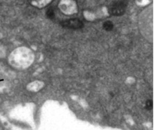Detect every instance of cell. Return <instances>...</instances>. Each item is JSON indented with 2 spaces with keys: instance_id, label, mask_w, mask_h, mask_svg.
<instances>
[{
  "instance_id": "1",
  "label": "cell",
  "mask_w": 155,
  "mask_h": 130,
  "mask_svg": "<svg viewBox=\"0 0 155 130\" xmlns=\"http://www.w3.org/2000/svg\"><path fill=\"white\" fill-rule=\"evenodd\" d=\"M35 60V54L32 50L25 47L15 49L10 54V65L17 69L23 70L30 67Z\"/></svg>"
},
{
  "instance_id": "2",
  "label": "cell",
  "mask_w": 155,
  "mask_h": 130,
  "mask_svg": "<svg viewBox=\"0 0 155 130\" xmlns=\"http://www.w3.org/2000/svg\"><path fill=\"white\" fill-rule=\"evenodd\" d=\"M127 4V0H119L111 5L110 12L114 15H121L125 11Z\"/></svg>"
},
{
  "instance_id": "3",
  "label": "cell",
  "mask_w": 155,
  "mask_h": 130,
  "mask_svg": "<svg viewBox=\"0 0 155 130\" xmlns=\"http://www.w3.org/2000/svg\"><path fill=\"white\" fill-rule=\"evenodd\" d=\"M62 25L66 28L71 29H81L83 26L82 22L77 19L66 20L62 22Z\"/></svg>"
},
{
  "instance_id": "4",
  "label": "cell",
  "mask_w": 155,
  "mask_h": 130,
  "mask_svg": "<svg viewBox=\"0 0 155 130\" xmlns=\"http://www.w3.org/2000/svg\"><path fill=\"white\" fill-rule=\"evenodd\" d=\"M44 86V83L41 80H37L29 83L27 86V89L30 92H37L41 90Z\"/></svg>"
},
{
  "instance_id": "5",
  "label": "cell",
  "mask_w": 155,
  "mask_h": 130,
  "mask_svg": "<svg viewBox=\"0 0 155 130\" xmlns=\"http://www.w3.org/2000/svg\"><path fill=\"white\" fill-rule=\"evenodd\" d=\"M103 28L105 30L110 31L113 28V24L110 21H107L103 24Z\"/></svg>"
},
{
  "instance_id": "6",
  "label": "cell",
  "mask_w": 155,
  "mask_h": 130,
  "mask_svg": "<svg viewBox=\"0 0 155 130\" xmlns=\"http://www.w3.org/2000/svg\"><path fill=\"white\" fill-rule=\"evenodd\" d=\"M47 15L49 19H53L55 17V12L54 8L50 7L47 11Z\"/></svg>"
},
{
  "instance_id": "7",
  "label": "cell",
  "mask_w": 155,
  "mask_h": 130,
  "mask_svg": "<svg viewBox=\"0 0 155 130\" xmlns=\"http://www.w3.org/2000/svg\"><path fill=\"white\" fill-rule=\"evenodd\" d=\"M146 108L148 110H151L152 108V102L151 100H148L146 103Z\"/></svg>"
},
{
  "instance_id": "8",
  "label": "cell",
  "mask_w": 155,
  "mask_h": 130,
  "mask_svg": "<svg viewBox=\"0 0 155 130\" xmlns=\"http://www.w3.org/2000/svg\"><path fill=\"white\" fill-rule=\"evenodd\" d=\"M6 55V52L4 49L2 48V47L0 46V58H2L5 57Z\"/></svg>"
}]
</instances>
